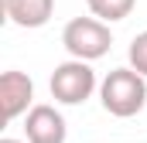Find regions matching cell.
Returning <instances> with one entry per match:
<instances>
[{"label":"cell","instance_id":"obj_9","mask_svg":"<svg viewBox=\"0 0 147 143\" xmlns=\"http://www.w3.org/2000/svg\"><path fill=\"white\" fill-rule=\"evenodd\" d=\"M0 143H24V140H14V136H3Z\"/></svg>","mask_w":147,"mask_h":143},{"label":"cell","instance_id":"obj_4","mask_svg":"<svg viewBox=\"0 0 147 143\" xmlns=\"http://www.w3.org/2000/svg\"><path fill=\"white\" fill-rule=\"evenodd\" d=\"M24 136H28V143H65V136H69L65 116L45 102L31 106L24 112Z\"/></svg>","mask_w":147,"mask_h":143},{"label":"cell","instance_id":"obj_7","mask_svg":"<svg viewBox=\"0 0 147 143\" xmlns=\"http://www.w3.org/2000/svg\"><path fill=\"white\" fill-rule=\"evenodd\" d=\"M89 14L106 21V24H116V21H127L137 7V0H86Z\"/></svg>","mask_w":147,"mask_h":143},{"label":"cell","instance_id":"obj_6","mask_svg":"<svg viewBox=\"0 0 147 143\" xmlns=\"http://www.w3.org/2000/svg\"><path fill=\"white\" fill-rule=\"evenodd\" d=\"M3 14L17 27H45L55 14V0H3Z\"/></svg>","mask_w":147,"mask_h":143},{"label":"cell","instance_id":"obj_8","mask_svg":"<svg viewBox=\"0 0 147 143\" xmlns=\"http://www.w3.org/2000/svg\"><path fill=\"white\" fill-rule=\"evenodd\" d=\"M127 58H130V68H137L140 75H147V31H140V34L130 41Z\"/></svg>","mask_w":147,"mask_h":143},{"label":"cell","instance_id":"obj_2","mask_svg":"<svg viewBox=\"0 0 147 143\" xmlns=\"http://www.w3.org/2000/svg\"><path fill=\"white\" fill-rule=\"evenodd\" d=\"M62 48L72 58L99 61V58L110 55V48H113V31H110V24L99 21V17H72L62 27Z\"/></svg>","mask_w":147,"mask_h":143},{"label":"cell","instance_id":"obj_5","mask_svg":"<svg viewBox=\"0 0 147 143\" xmlns=\"http://www.w3.org/2000/svg\"><path fill=\"white\" fill-rule=\"evenodd\" d=\"M34 102V82H31V75H24V72L10 68L0 75V109H3V119L7 123H14L17 116H24L28 109Z\"/></svg>","mask_w":147,"mask_h":143},{"label":"cell","instance_id":"obj_1","mask_svg":"<svg viewBox=\"0 0 147 143\" xmlns=\"http://www.w3.org/2000/svg\"><path fill=\"white\" fill-rule=\"evenodd\" d=\"M99 102L116 119H130L147 106V75L137 68H113L99 82Z\"/></svg>","mask_w":147,"mask_h":143},{"label":"cell","instance_id":"obj_3","mask_svg":"<svg viewBox=\"0 0 147 143\" xmlns=\"http://www.w3.org/2000/svg\"><path fill=\"white\" fill-rule=\"evenodd\" d=\"M48 89H51V99H55V102H62V106H79V102H86V99L99 89L96 72H92V61L69 58V61L55 65Z\"/></svg>","mask_w":147,"mask_h":143}]
</instances>
